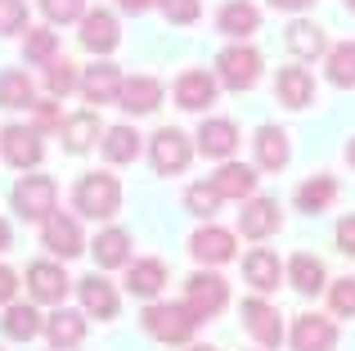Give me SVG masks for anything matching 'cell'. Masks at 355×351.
<instances>
[{"label": "cell", "instance_id": "cell-12", "mask_svg": "<svg viewBox=\"0 0 355 351\" xmlns=\"http://www.w3.org/2000/svg\"><path fill=\"white\" fill-rule=\"evenodd\" d=\"M162 95H166V86L157 77H126L121 81V99H117V108L121 113H130V117H144V113H157L162 108Z\"/></svg>", "mask_w": 355, "mask_h": 351}, {"label": "cell", "instance_id": "cell-18", "mask_svg": "<svg viewBox=\"0 0 355 351\" xmlns=\"http://www.w3.org/2000/svg\"><path fill=\"white\" fill-rule=\"evenodd\" d=\"M121 81H126V77H121L113 63L99 59L95 68L81 72V99H86V104H99V108H104V104H117V99H121Z\"/></svg>", "mask_w": 355, "mask_h": 351}, {"label": "cell", "instance_id": "cell-46", "mask_svg": "<svg viewBox=\"0 0 355 351\" xmlns=\"http://www.w3.org/2000/svg\"><path fill=\"white\" fill-rule=\"evenodd\" d=\"M315 0H270V9H279V14H302V9H311Z\"/></svg>", "mask_w": 355, "mask_h": 351}, {"label": "cell", "instance_id": "cell-27", "mask_svg": "<svg viewBox=\"0 0 355 351\" xmlns=\"http://www.w3.org/2000/svg\"><path fill=\"white\" fill-rule=\"evenodd\" d=\"M243 275H248V284L257 293H275L279 280H288L284 266H279V252H270V248H252V252L243 257Z\"/></svg>", "mask_w": 355, "mask_h": 351}, {"label": "cell", "instance_id": "cell-14", "mask_svg": "<svg viewBox=\"0 0 355 351\" xmlns=\"http://www.w3.org/2000/svg\"><path fill=\"white\" fill-rule=\"evenodd\" d=\"M72 280L63 275V266L54 262H32L27 266V293H32V302H45V307H59L63 298H68Z\"/></svg>", "mask_w": 355, "mask_h": 351}, {"label": "cell", "instance_id": "cell-16", "mask_svg": "<svg viewBox=\"0 0 355 351\" xmlns=\"http://www.w3.org/2000/svg\"><path fill=\"white\" fill-rule=\"evenodd\" d=\"M243 329H248L261 347H279L284 343V320H279V311L270 307L266 298H248L243 302Z\"/></svg>", "mask_w": 355, "mask_h": 351}, {"label": "cell", "instance_id": "cell-48", "mask_svg": "<svg viewBox=\"0 0 355 351\" xmlns=\"http://www.w3.org/2000/svg\"><path fill=\"white\" fill-rule=\"evenodd\" d=\"M9 248V221H0V252Z\"/></svg>", "mask_w": 355, "mask_h": 351}, {"label": "cell", "instance_id": "cell-33", "mask_svg": "<svg viewBox=\"0 0 355 351\" xmlns=\"http://www.w3.org/2000/svg\"><path fill=\"white\" fill-rule=\"evenodd\" d=\"M41 329H45V320L36 316V307H27V302H9V307H5V320H0V334H5V338H14V343H32Z\"/></svg>", "mask_w": 355, "mask_h": 351}, {"label": "cell", "instance_id": "cell-49", "mask_svg": "<svg viewBox=\"0 0 355 351\" xmlns=\"http://www.w3.org/2000/svg\"><path fill=\"white\" fill-rule=\"evenodd\" d=\"M347 162H351V167H355V135H351V140H347Z\"/></svg>", "mask_w": 355, "mask_h": 351}, {"label": "cell", "instance_id": "cell-1", "mask_svg": "<svg viewBox=\"0 0 355 351\" xmlns=\"http://www.w3.org/2000/svg\"><path fill=\"white\" fill-rule=\"evenodd\" d=\"M72 207L90 221H113L121 212V180L113 171H86L72 185Z\"/></svg>", "mask_w": 355, "mask_h": 351}, {"label": "cell", "instance_id": "cell-47", "mask_svg": "<svg viewBox=\"0 0 355 351\" xmlns=\"http://www.w3.org/2000/svg\"><path fill=\"white\" fill-rule=\"evenodd\" d=\"M121 9H126V14H148V9L157 5V0H117Z\"/></svg>", "mask_w": 355, "mask_h": 351}, {"label": "cell", "instance_id": "cell-9", "mask_svg": "<svg viewBox=\"0 0 355 351\" xmlns=\"http://www.w3.org/2000/svg\"><path fill=\"white\" fill-rule=\"evenodd\" d=\"M198 153L202 158H211V162H230L234 158V149L243 144V135H239V126L230 122V117H202V126H198Z\"/></svg>", "mask_w": 355, "mask_h": 351}, {"label": "cell", "instance_id": "cell-28", "mask_svg": "<svg viewBox=\"0 0 355 351\" xmlns=\"http://www.w3.org/2000/svg\"><path fill=\"white\" fill-rule=\"evenodd\" d=\"M90 252H95L99 271H121V266H130V234L121 225H108V230H99V234H95Z\"/></svg>", "mask_w": 355, "mask_h": 351}, {"label": "cell", "instance_id": "cell-50", "mask_svg": "<svg viewBox=\"0 0 355 351\" xmlns=\"http://www.w3.org/2000/svg\"><path fill=\"white\" fill-rule=\"evenodd\" d=\"M189 351H216V347H189Z\"/></svg>", "mask_w": 355, "mask_h": 351}, {"label": "cell", "instance_id": "cell-29", "mask_svg": "<svg viewBox=\"0 0 355 351\" xmlns=\"http://www.w3.org/2000/svg\"><path fill=\"white\" fill-rule=\"evenodd\" d=\"M59 135H63V149L68 153H90L104 140V126H99V113H72V117H63Z\"/></svg>", "mask_w": 355, "mask_h": 351}, {"label": "cell", "instance_id": "cell-45", "mask_svg": "<svg viewBox=\"0 0 355 351\" xmlns=\"http://www.w3.org/2000/svg\"><path fill=\"white\" fill-rule=\"evenodd\" d=\"M14 293H18V275L9 271V266H0V302L9 307V302H14Z\"/></svg>", "mask_w": 355, "mask_h": 351}, {"label": "cell", "instance_id": "cell-36", "mask_svg": "<svg viewBox=\"0 0 355 351\" xmlns=\"http://www.w3.org/2000/svg\"><path fill=\"white\" fill-rule=\"evenodd\" d=\"M23 54H27V63H45V68H50V63L59 59V36H54L50 27H27Z\"/></svg>", "mask_w": 355, "mask_h": 351}, {"label": "cell", "instance_id": "cell-5", "mask_svg": "<svg viewBox=\"0 0 355 351\" xmlns=\"http://www.w3.org/2000/svg\"><path fill=\"white\" fill-rule=\"evenodd\" d=\"M184 307H189L198 320H216L220 311L230 307V284L220 280L216 271L189 275V280H184Z\"/></svg>", "mask_w": 355, "mask_h": 351}, {"label": "cell", "instance_id": "cell-3", "mask_svg": "<svg viewBox=\"0 0 355 351\" xmlns=\"http://www.w3.org/2000/svg\"><path fill=\"white\" fill-rule=\"evenodd\" d=\"M54 203H59L54 176H18V185L9 189V207H14L23 221H50Z\"/></svg>", "mask_w": 355, "mask_h": 351}, {"label": "cell", "instance_id": "cell-41", "mask_svg": "<svg viewBox=\"0 0 355 351\" xmlns=\"http://www.w3.org/2000/svg\"><path fill=\"white\" fill-rule=\"evenodd\" d=\"M157 9L166 14V23H180V27L202 18V0H157Z\"/></svg>", "mask_w": 355, "mask_h": 351}, {"label": "cell", "instance_id": "cell-42", "mask_svg": "<svg viewBox=\"0 0 355 351\" xmlns=\"http://www.w3.org/2000/svg\"><path fill=\"white\" fill-rule=\"evenodd\" d=\"M27 27V5L23 0H0V36H14Z\"/></svg>", "mask_w": 355, "mask_h": 351}, {"label": "cell", "instance_id": "cell-20", "mask_svg": "<svg viewBox=\"0 0 355 351\" xmlns=\"http://www.w3.org/2000/svg\"><path fill=\"white\" fill-rule=\"evenodd\" d=\"M252 149H257V167L261 171H284L288 158H293V144H288V131L284 126H257L252 135Z\"/></svg>", "mask_w": 355, "mask_h": 351}, {"label": "cell", "instance_id": "cell-38", "mask_svg": "<svg viewBox=\"0 0 355 351\" xmlns=\"http://www.w3.org/2000/svg\"><path fill=\"white\" fill-rule=\"evenodd\" d=\"M45 86H50V99H68L72 90H81V72L72 68L68 59H54L45 68Z\"/></svg>", "mask_w": 355, "mask_h": 351}, {"label": "cell", "instance_id": "cell-13", "mask_svg": "<svg viewBox=\"0 0 355 351\" xmlns=\"http://www.w3.org/2000/svg\"><path fill=\"white\" fill-rule=\"evenodd\" d=\"M77 298H81V311H86L90 320H117V311H121L117 289L99 271L86 275V280H77Z\"/></svg>", "mask_w": 355, "mask_h": 351}, {"label": "cell", "instance_id": "cell-23", "mask_svg": "<svg viewBox=\"0 0 355 351\" xmlns=\"http://www.w3.org/2000/svg\"><path fill=\"white\" fill-rule=\"evenodd\" d=\"M162 289H166V266L157 262V257H139V262L126 266V293H130V298L157 302Z\"/></svg>", "mask_w": 355, "mask_h": 351}, {"label": "cell", "instance_id": "cell-37", "mask_svg": "<svg viewBox=\"0 0 355 351\" xmlns=\"http://www.w3.org/2000/svg\"><path fill=\"white\" fill-rule=\"evenodd\" d=\"M220 194H216V185L211 180H198V185H189V189H184V207L193 212V216H202V221H211L220 212Z\"/></svg>", "mask_w": 355, "mask_h": 351}, {"label": "cell", "instance_id": "cell-44", "mask_svg": "<svg viewBox=\"0 0 355 351\" xmlns=\"http://www.w3.org/2000/svg\"><path fill=\"white\" fill-rule=\"evenodd\" d=\"M32 108H36V131H59V126H63L54 99H50V104H32Z\"/></svg>", "mask_w": 355, "mask_h": 351}, {"label": "cell", "instance_id": "cell-43", "mask_svg": "<svg viewBox=\"0 0 355 351\" xmlns=\"http://www.w3.org/2000/svg\"><path fill=\"white\" fill-rule=\"evenodd\" d=\"M333 239H338V252L355 257V212H351V216H342V221H338V234H333Z\"/></svg>", "mask_w": 355, "mask_h": 351}, {"label": "cell", "instance_id": "cell-8", "mask_svg": "<svg viewBox=\"0 0 355 351\" xmlns=\"http://www.w3.org/2000/svg\"><path fill=\"white\" fill-rule=\"evenodd\" d=\"M0 153H5V162L9 167H18V171H32V167H41V158H45V144H41V131L36 126H5L0 131Z\"/></svg>", "mask_w": 355, "mask_h": 351}, {"label": "cell", "instance_id": "cell-34", "mask_svg": "<svg viewBox=\"0 0 355 351\" xmlns=\"http://www.w3.org/2000/svg\"><path fill=\"white\" fill-rule=\"evenodd\" d=\"M36 86L23 68H5L0 72V108H32Z\"/></svg>", "mask_w": 355, "mask_h": 351}, {"label": "cell", "instance_id": "cell-19", "mask_svg": "<svg viewBox=\"0 0 355 351\" xmlns=\"http://www.w3.org/2000/svg\"><path fill=\"white\" fill-rule=\"evenodd\" d=\"M45 338H50L54 351H77L81 343H86V311H68L59 307L54 316H45Z\"/></svg>", "mask_w": 355, "mask_h": 351}, {"label": "cell", "instance_id": "cell-30", "mask_svg": "<svg viewBox=\"0 0 355 351\" xmlns=\"http://www.w3.org/2000/svg\"><path fill=\"white\" fill-rule=\"evenodd\" d=\"M99 153H104V162H113V167H126V162L139 158V131L135 126H104V140H99Z\"/></svg>", "mask_w": 355, "mask_h": 351}, {"label": "cell", "instance_id": "cell-35", "mask_svg": "<svg viewBox=\"0 0 355 351\" xmlns=\"http://www.w3.org/2000/svg\"><path fill=\"white\" fill-rule=\"evenodd\" d=\"M324 72H329V81L338 90H351L355 86V45L351 41L329 45V54H324Z\"/></svg>", "mask_w": 355, "mask_h": 351}, {"label": "cell", "instance_id": "cell-32", "mask_svg": "<svg viewBox=\"0 0 355 351\" xmlns=\"http://www.w3.org/2000/svg\"><path fill=\"white\" fill-rule=\"evenodd\" d=\"M288 50L297 54V59H320V54H329V36H324L320 23H311V18H297L293 27H288Z\"/></svg>", "mask_w": 355, "mask_h": 351}, {"label": "cell", "instance_id": "cell-15", "mask_svg": "<svg viewBox=\"0 0 355 351\" xmlns=\"http://www.w3.org/2000/svg\"><path fill=\"white\" fill-rule=\"evenodd\" d=\"M279 225H284V212H279L275 198H261V194H252V198L243 203V212H239L243 239H270V234H279Z\"/></svg>", "mask_w": 355, "mask_h": 351}, {"label": "cell", "instance_id": "cell-40", "mask_svg": "<svg viewBox=\"0 0 355 351\" xmlns=\"http://www.w3.org/2000/svg\"><path fill=\"white\" fill-rule=\"evenodd\" d=\"M41 14L50 18L54 27L59 23H77V18H86V0H41Z\"/></svg>", "mask_w": 355, "mask_h": 351}, {"label": "cell", "instance_id": "cell-39", "mask_svg": "<svg viewBox=\"0 0 355 351\" xmlns=\"http://www.w3.org/2000/svg\"><path fill=\"white\" fill-rule=\"evenodd\" d=\"M329 307H333V316L355 320V280L351 275L347 280H329Z\"/></svg>", "mask_w": 355, "mask_h": 351}, {"label": "cell", "instance_id": "cell-26", "mask_svg": "<svg viewBox=\"0 0 355 351\" xmlns=\"http://www.w3.org/2000/svg\"><path fill=\"white\" fill-rule=\"evenodd\" d=\"M189 252L198 257L202 266H225V262H234V234L220 230V225H202L198 234L189 239Z\"/></svg>", "mask_w": 355, "mask_h": 351}, {"label": "cell", "instance_id": "cell-10", "mask_svg": "<svg viewBox=\"0 0 355 351\" xmlns=\"http://www.w3.org/2000/svg\"><path fill=\"white\" fill-rule=\"evenodd\" d=\"M41 243L50 248L54 257H63V262L86 252V234H81L77 216H63V212H54L50 221H41Z\"/></svg>", "mask_w": 355, "mask_h": 351}, {"label": "cell", "instance_id": "cell-6", "mask_svg": "<svg viewBox=\"0 0 355 351\" xmlns=\"http://www.w3.org/2000/svg\"><path fill=\"white\" fill-rule=\"evenodd\" d=\"M216 81L230 86V90H252L261 81V54L243 41L225 45V50L216 54Z\"/></svg>", "mask_w": 355, "mask_h": 351}, {"label": "cell", "instance_id": "cell-17", "mask_svg": "<svg viewBox=\"0 0 355 351\" xmlns=\"http://www.w3.org/2000/svg\"><path fill=\"white\" fill-rule=\"evenodd\" d=\"M81 45H86L90 54H99V59H108L121 45L117 18L108 14V9H86V18H81Z\"/></svg>", "mask_w": 355, "mask_h": 351}, {"label": "cell", "instance_id": "cell-2", "mask_svg": "<svg viewBox=\"0 0 355 351\" xmlns=\"http://www.w3.org/2000/svg\"><path fill=\"white\" fill-rule=\"evenodd\" d=\"M139 325H144V334L153 338V343H189L193 329L202 325L198 316H193L184 302H148L144 316H139Z\"/></svg>", "mask_w": 355, "mask_h": 351}, {"label": "cell", "instance_id": "cell-31", "mask_svg": "<svg viewBox=\"0 0 355 351\" xmlns=\"http://www.w3.org/2000/svg\"><path fill=\"white\" fill-rule=\"evenodd\" d=\"M293 203H297V212H311V216H320V212H329L333 203H338V180H333V176H311V180L297 185Z\"/></svg>", "mask_w": 355, "mask_h": 351}, {"label": "cell", "instance_id": "cell-24", "mask_svg": "<svg viewBox=\"0 0 355 351\" xmlns=\"http://www.w3.org/2000/svg\"><path fill=\"white\" fill-rule=\"evenodd\" d=\"M275 99L284 108H311L315 104V77L306 68H279V77H275Z\"/></svg>", "mask_w": 355, "mask_h": 351}, {"label": "cell", "instance_id": "cell-25", "mask_svg": "<svg viewBox=\"0 0 355 351\" xmlns=\"http://www.w3.org/2000/svg\"><path fill=\"white\" fill-rule=\"evenodd\" d=\"M257 167H248V162H220V171L211 176V185H216V194L220 198H234V203H248L252 194H257Z\"/></svg>", "mask_w": 355, "mask_h": 351}, {"label": "cell", "instance_id": "cell-51", "mask_svg": "<svg viewBox=\"0 0 355 351\" xmlns=\"http://www.w3.org/2000/svg\"><path fill=\"white\" fill-rule=\"evenodd\" d=\"M347 9H351V14H355V0H347Z\"/></svg>", "mask_w": 355, "mask_h": 351}, {"label": "cell", "instance_id": "cell-22", "mask_svg": "<svg viewBox=\"0 0 355 351\" xmlns=\"http://www.w3.org/2000/svg\"><path fill=\"white\" fill-rule=\"evenodd\" d=\"M284 275H288V284H293L302 298H315L320 289H329V271H324V262L315 252H293L288 266H284Z\"/></svg>", "mask_w": 355, "mask_h": 351}, {"label": "cell", "instance_id": "cell-4", "mask_svg": "<svg viewBox=\"0 0 355 351\" xmlns=\"http://www.w3.org/2000/svg\"><path fill=\"white\" fill-rule=\"evenodd\" d=\"M148 162H153L157 176H184L193 162V144L180 126H162V131L148 140Z\"/></svg>", "mask_w": 355, "mask_h": 351}, {"label": "cell", "instance_id": "cell-21", "mask_svg": "<svg viewBox=\"0 0 355 351\" xmlns=\"http://www.w3.org/2000/svg\"><path fill=\"white\" fill-rule=\"evenodd\" d=\"M216 32L230 41H248L252 32H261V9L252 0H230L216 9Z\"/></svg>", "mask_w": 355, "mask_h": 351}, {"label": "cell", "instance_id": "cell-11", "mask_svg": "<svg viewBox=\"0 0 355 351\" xmlns=\"http://www.w3.org/2000/svg\"><path fill=\"white\" fill-rule=\"evenodd\" d=\"M288 343H293V351H333V347H338V325H333L329 316H315V311H306V316L293 320V334H288Z\"/></svg>", "mask_w": 355, "mask_h": 351}, {"label": "cell", "instance_id": "cell-7", "mask_svg": "<svg viewBox=\"0 0 355 351\" xmlns=\"http://www.w3.org/2000/svg\"><path fill=\"white\" fill-rule=\"evenodd\" d=\"M171 95L184 113H207L220 95V81H216V72H207V68H184L180 77H175Z\"/></svg>", "mask_w": 355, "mask_h": 351}]
</instances>
